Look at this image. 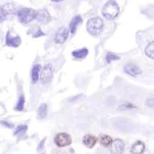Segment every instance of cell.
Masks as SVG:
<instances>
[{"label": "cell", "mask_w": 154, "mask_h": 154, "mask_svg": "<svg viewBox=\"0 0 154 154\" xmlns=\"http://www.w3.org/2000/svg\"><path fill=\"white\" fill-rule=\"evenodd\" d=\"M145 151V144L142 141H137V142L131 146V153H138L141 154Z\"/></svg>", "instance_id": "7c38bea8"}, {"label": "cell", "mask_w": 154, "mask_h": 154, "mask_svg": "<svg viewBox=\"0 0 154 154\" xmlns=\"http://www.w3.org/2000/svg\"><path fill=\"white\" fill-rule=\"evenodd\" d=\"M5 17H6L5 11H4V9L2 8V6H0V22L4 21V19H5Z\"/></svg>", "instance_id": "603a6c76"}, {"label": "cell", "mask_w": 154, "mask_h": 154, "mask_svg": "<svg viewBox=\"0 0 154 154\" xmlns=\"http://www.w3.org/2000/svg\"><path fill=\"white\" fill-rule=\"evenodd\" d=\"M97 142H98L97 137L94 136V135H89V134L88 135H85L82 139L83 145L88 148H94L95 147V145L97 144Z\"/></svg>", "instance_id": "8fae6325"}, {"label": "cell", "mask_w": 154, "mask_h": 154, "mask_svg": "<svg viewBox=\"0 0 154 154\" xmlns=\"http://www.w3.org/2000/svg\"><path fill=\"white\" fill-rule=\"evenodd\" d=\"M112 138L108 135H101L100 136V143L102 146H104L105 148L110 147V145L112 144Z\"/></svg>", "instance_id": "e0dca14e"}, {"label": "cell", "mask_w": 154, "mask_h": 154, "mask_svg": "<svg viewBox=\"0 0 154 154\" xmlns=\"http://www.w3.org/2000/svg\"><path fill=\"white\" fill-rule=\"evenodd\" d=\"M147 106L150 107V108H152L153 107V98H150L147 100Z\"/></svg>", "instance_id": "484cf974"}, {"label": "cell", "mask_w": 154, "mask_h": 154, "mask_svg": "<svg viewBox=\"0 0 154 154\" xmlns=\"http://www.w3.org/2000/svg\"><path fill=\"white\" fill-rule=\"evenodd\" d=\"M24 104H25V97L22 95L21 97H20V99H19V101H18V104H17V106H16V110L23 111Z\"/></svg>", "instance_id": "ffe728a7"}, {"label": "cell", "mask_w": 154, "mask_h": 154, "mask_svg": "<svg viewBox=\"0 0 154 154\" xmlns=\"http://www.w3.org/2000/svg\"><path fill=\"white\" fill-rule=\"evenodd\" d=\"M2 8L4 9V11H5L6 14H12L16 12V5H14V3H6L4 4L3 6H2Z\"/></svg>", "instance_id": "ac0fdd59"}, {"label": "cell", "mask_w": 154, "mask_h": 154, "mask_svg": "<svg viewBox=\"0 0 154 154\" xmlns=\"http://www.w3.org/2000/svg\"><path fill=\"white\" fill-rule=\"evenodd\" d=\"M68 36H69V30L66 27H61L57 31V34L54 36V42L58 44L65 43L66 40L68 39Z\"/></svg>", "instance_id": "8992f818"}, {"label": "cell", "mask_w": 154, "mask_h": 154, "mask_svg": "<svg viewBox=\"0 0 154 154\" xmlns=\"http://www.w3.org/2000/svg\"><path fill=\"white\" fill-rule=\"evenodd\" d=\"M120 58H119L118 56H116V54H111V53H108L106 56V61L107 63H111L112 61H117V60H119Z\"/></svg>", "instance_id": "7402d4cb"}, {"label": "cell", "mask_w": 154, "mask_h": 154, "mask_svg": "<svg viewBox=\"0 0 154 154\" xmlns=\"http://www.w3.org/2000/svg\"><path fill=\"white\" fill-rule=\"evenodd\" d=\"M36 14L37 11L32 8H22L18 11V18L21 23L28 24L36 19Z\"/></svg>", "instance_id": "3957f363"}, {"label": "cell", "mask_w": 154, "mask_h": 154, "mask_svg": "<svg viewBox=\"0 0 154 154\" xmlns=\"http://www.w3.org/2000/svg\"><path fill=\"white\" fill-rule=\"evenodd\" d=\"M88 48H81V49H77V51H74L72 53V56L75 59H84L85 57H88Z\"/></svg>", "instance_id": "9a60e30c"}, {"label": "cell", "mask_w": 154, "mask_h": 154, "mask_svg": "<svg viewBox=\"0 0 154 154\" xmlns=\"http://www.w3.org/2000/svg\"><path fill=\"white\" fill-rule=\"evenodd\" d=\"M71 143H72V138L67 133H59L54 137V144L60 148L67 147V146L71 145Z\"/></svg>", "instance_id": "277c9868"}, {"label": "cell", "mask_w": 154, "mask_h": 154, "mask_svg": "<svg viewBox=\"0 0 154 154\" xmlns=\"http://www.w3.org/2000/svg\"><path fill=\"white\" fill-rule=\"evenodd\" d=\"M81 22H82V18H81L80 16H75V17H74V18L72 19L71 22H70V30H69V31H70L72 34L75 33L76 30H77V26H78V25H80Z\"/></svg>", "instance_id": "4fadbf2b"}, {"label": "cell", "mask_w": 154, "mask_h": 154, "mask_svg": "<svg viewBox=\"0 0 154 154\" xmlns=\"http://www.w3.org/2000/svg\"><path fill=\"white\" fill-rule=\"evenodd\" d=\"M1 123H2V125H3L7 126V128H11L12 126H14V125H11V123H8V122H7V121H1Z\"/></svg>", "instance_id": "4316f807"}, {"label": "cell", "mask_w": 154, "mask_h": 154, "mask_svg": "<svg viewBox=\"0 0 154 154\" xmlns=\"http://www.w3.org/2000/svg\"><path fill=\"white\" fill-rule=\"evenodd\" d=\"M103 28H104V22L99 17L89 19L88 24H86V30L93 36H98L103 31Z\"/></svg>", "instance_id": "7a4b0ae2"}, {"label": "cell", "mask_w": 154, "mask_h": 154, "mask_svg": "<svg viewBox=\"0 0 154 154\" xmlns=\"http://www.w3.org/2000/svg\"><path fill=\"white\" fill-rule=\"evenodd\" d=\"M51 1H54V2H61V1H63V0H51Z\"/></svg>", "instance_id": "f1b7e54d"}, {"label": "cell", "mask_w": 154, "mask_h": 154, "mask_svg": "<svg viewBox=\"0 0 154 154\" xmlns=\"http://www.w3.org/2000/svg\"><path fill=\"white\" fill-rule=\"evenodd\" d=\"M145 54L150 59L154 58V42H150L148 44V46H146L145 48Z\"/></svg>", "instance_id": "d6986e66"}, {"label": "cell", "mask_w": 154, "mask_h": 154, "mask_svg": "<svg viewBox=\"0 0 154 154\" xmlns=\"http://www.w3.org/2000/svg\"><path fill=\"white\" fill-rule=\"evenodd\" d=\"M21 37L19 35L17 36H11V31L7 32L6 34V45L7 46H11V48H18L20 46V44H21Z\"/></svg>", "instance_id": "ba28073f"}, {"label": "cell", "mask_w": 154, "mask_h": 154, "mask_svg": "<svg viewBox=\"0 0 154 154\" xmlns=\"http://www.w3.org/2000/svg\"><path fill=\"white\" fill-rule=\"evenodd\" d=\"M44 142H45V139H44V140H42V142L40 143V148H38V151H41V150H42V148H43V144H44Z\"/></svg>", "instance_id": "83f0119b"}, {"label": "cell", "mask_w": 154, "mask_h": 154, "mask_svg": "<svg viewBox=\"0 0 154 154\" xmlns=\"http://www.w3.org/2000/svg\"><path fill=\"white\" fill-rule=\"evenodd\" d=\"M123 70H125L126 74H128V75H131V76H134V77L140 75V74L142 73V69L138 65H135V64H133V63L126 64V65L123 67Z\"/></svg>", "instance_id": "52a82bcc"}, {"label": "cell", "mask_w": 154, "mask_h": 154, "mask_svg": "<svg viewBox=\"0 0 154 154\" xmlns=\"http://www.w3.org/2000/svg\"><path fill=\"white\" fill-rule=\"evenodd\" d=\"M43 35H44V33H43V32H41L40 29H36V32L33 34V37H34V38H37V37L43 36Z\"/></svg>", "instance_id": "cb8c5ba5"}, {"label": "cell", "mask_w": 154, "mask_h": 154, "mask_svg": "<svg viewBox=\"0 0 154 154\" xmlns=\"http://www.w3.org/2000/svg\"><path fill=\"white\" fill-rule=\"evenodd\" d=\"M118 14L119 5L117 4V2L114 1V0H109L108 2H106V4L102 9V14L107 20H114L118 16Z\"/></svg>", "instance_id": "6da1fadb"}, {"label": "cell", "mask_w": 154, "mask_h": 154, "mask_svg": "<svg viewBox=\"0 0 154 154\" xmlns=\"http://www.w3.org/2000/svg\"><path fill=\"white\" fill-rule=\"evenodd\" d=\"M48 115V105L46 104H41L39 108L37 109V117L39 119H44Z\"/></svg>", "instance_id": "2e32d148"}, {"label": "cell", "mask_w": 154, "mask_h": 154, "mask_svg": "<svg viewBox=\"0 0 154 154\" xmlns=\"http://www.w3.org/2000/svg\"><path fill=\"white\" fill-rule=\"evenodd\" d=\"M131 108H136L134 105H131V104H130V105H125V106H121L118 108V110H123V109H131Z\"/></svg>", "instance_id": "d4e9b609"}, {"label": "cell", "mask_w": 154, "mask_h": 154, "mask_svg": "<svg viewBox=\"0 0 154 154\" xmlns=\"http://www.w3.org/2000/svg\"><path fill=\"white\" fill-rule=\"evenodd\" d=\"M36 20L40 24H46L51 20V17L46 9H40L36 14Z\"/></svg>", "instance_id": "9c48e42d"}, {"label": "cell", "mask_w": 154, "mask_h": 154, "mask_svg": "<svg viewBox=\"0 0 154 154\" xmlns=\"http://www.w3.org/2000/svg\"><path fill=\"white\" fill-rule=\"evenodd\" d=\"M40 70L41 67L40 65H34L33 68H32V72H31V77H32V82L36 83L39 79V76H40Z\"/></svg>", "instance_id": "5bb4252c"}, {"label": "cell", "mask_w": 154, "mask_h": 154, "mask_svg": "<svg viewBox=\"0 0 154 154\" xmlns=\"http://www.w3.org/2000/svg\"><path fill=\"white\" fill-rule=\"evenodd\" d=\"M27 128H28L27 125H19L18 128H17L16 130H14V136H17V135H22V134H24L25 131H27Z\"/></svg>", "instance_id": "44dd1931"}, {"label": "cell", "mask_w": 154, "mask_h": 154, "mask_svg": "<svg viewBox=\"0 0 154 154\" xmlns=\"http://www.w3.org/2000/svg\"><path fill=\"white\" fill-rule=\"evenodd\" d=\"M54 77V69L53 66L51 64H48L43 67V69L40 70V76H39V79L42 83H48L53 79Z\"/></svg>", "instance_id": "5b68a950"}, {"label": "cell", "mask_w": 154, "mask_h": 154, "mask_svg": "<svg viewBox=\"0 0 154 154\" xmlns=\"http://www.w3.org/2000/svg\"><path fill=\"white\" fill-rule=\"evenodd\" d=\"M110 146L113 153H123V151H125V143L122 140H119V139L113 140Z\"/></svg>", "instance_id": "30bf717a"}]
</instances>
